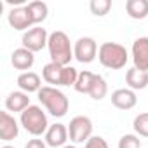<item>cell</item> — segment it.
<instances>
[{"label":"cell","instance_id":"obj_19","mask_svg":"<svg viewBox=\"0 0 148 148\" xmlns=\"http://www.w3.org/2000/svg\"><path fill=\"white\" fill-rule=\"evenodd\" d=\"M26 11L33 21V25H38L42 21H45L47 14H49V7L45 2H40V0H35V2H30L26 5Z\"/></svg>","mask_w":148,"mask_h":148},{"label":"cell","instance_id":"obj_24","mask_svg":"<svg viewBox=\"0 0 148 148\" xmlns=\"http://www.w3.org/2000/svg\"><path fill=\"white\" fill-rule=\"evenodd\" d=\"M119 148H141V139L136 134H124L119 139Z\"/></svg>","mask_w":148,"mask_h":148},{"label":"cell","instance_id":"obj_23","mask_svg":"<svg viewBox=\"0 0 148 148\" xmlns=\"http://www.w3.org/2000/svg\"><path fill=\"white\" fill-rule=\"evenodd\" d=\"M89 9L94 16H106L108 11L112 9V2L110 0H91V4H89Z\"/></svg>","mask_w":148,"mask_h":148},{"label":"cell","instance_id":"obj_8","mask_svg":"<svg viewBox=\"0 0 148 148\" xmlns=\"http://www.w3.org/2000/svg\"><path fill=\"white\" fill-rule=\"evenodd\" d=\"M21 42H23V47H25V49H28V51H32V52H38V51H42V49L47 45V42H49V33H47V30L42 28V26H33L32 30H28V32L23 33Z\"/></svg>","mask_w":148,"mask_h":148},{"label":"cell","instance_id":"obj_5","mask_svg":"<svg viewBox=\"0 0 148 148\" xmlns=\"http://www.w3.org/2000/svg\"><path fill=\"white\" fill-rule=\"evenodd\" d=\"M19 122H21V125L25 127V131L30 132V134L35 136V138L45 134L47 129H49L47 115H45V112H44L40 106H37V105H30V106L21 113Z\"/></svg>","mask_w":148,"mask_h":148},{"label":"cell","instance_id":"obj_28","mask_svg":"<svg viewBox=\"0 0 148 148\" xmlns=\"http://www.w3.org/2000/svg\"><path fill=\"white\" fill-rule=\"evenodd\" d=\"M2 148H14V146H9V145H4Z\"/></svg>","mask_w":148,"mask_h":148},{"label":"cell","instance_id":"obj_6","mask_svg":"<svg viewBox=\"0 0 148 148\" xmlns=\"http://www.w3.org/2000/svg\"><path fill=\"white\" fill-rule=\"evenodd\" d=\"M68 134L73 143H87L92 134V120L86 115L73 117L68 124Z\"/></svg>","mask_w":148,"mask_h":148},{"label":"cell","instance_id":"obj_15","mask_svg":"<svg viewBox=\"0 0 148 148\" xmlns=\"http://www.w3.org/2000/svg\"><path fill=\"white\" fill-rule=\"evenodd\" d=\"M18 86L23 92L30 94V92H38L42 89V80L40 75L35 71H25L18 77Z\"/></svg>","mask_w":148,"mask_h":148},{"label":"cell","instance_id":"obj_18","mask_svg":"<svg viewBox=\"0 0 148 148\" xmlns=\"http://www.w3.org/2000/svg\"><path fill=\"white\" fill-rule=\"evenodd\" d=\"M125 11L132 19H145L148 16V0H127Z\"/></svg>","mask_w":148,"mask_h":148},{"label":"cell","instance_id":"obj_4","mask_svg":"<svg viewBox=\"0 0 148 148\" xmlns=\"http://www.w3.org/2000/svg\"><path fill=\"white\" fill-rule=\"evenodd\" d=\"M98 59L105 68L120 70V68L125 66V63L129 59V54H127V49L124 45H120L117 42H105V44L99 45Z\"/></svg>","mask_w":148,"mask_h":148},{"label":"cell","instance_id":"obj_13","mask_svg":"<svg viewBox=\"0 0 148 148\" xmlns=\"http://www.w3.org/2000/svg\"><path fill=\"white\" fill-rule=\"evenodd\" d=\"M68 127L64 124H52L49 125L47 132H45V143L47 146H52V148H63L66 139H68Z\"/></svg>","mask_w":148,"mask_h":148},{"label":"cell","instance_id":"obj_12","mask_svg":"<svg viewBox=\"0 0 148 148\" xmlns=\"http://www.w3.org/2000/svg\"><path fill=\"white\" fill-rule=\"evenodd\" d=\"M138 103V98H136V92L129 87H124V89H117L112 92V105L119 110H131L134 108Z\"/></svg>","mask_w":148,"mask_h":148},{"label":"cell","instance_id":"obj_11","mask_svg":"<svg viewBox=\"0 0 148 148\" xmlns=\"http://www.w3.org/2000/svg\"><path fill=\"white\" fill-rule=\"evenodd\" d=\"M19 134L18 120L9 112H0V139L2 141H12Z\"/></svg>","mask_w":148,"mask_h":148},{"label":"cell","instance_id":"obj_17","mask_svg":"<svg viewBox=\"0 0 148 148\" xmlns=\"http://www.w3.org/2000/svg\"><path fill=\"white\" fill-rule=\"evenodd\" d=\"M125 84L129 89L132 91H139V89H145L148 86V71H143V70H138V68H129L127 73H125Z\"/></svg>","mask_w":148,"mask_h":148},{"label":"cell","instance_id":"obj_2","mask_svg":"<svg viewBox=\"0 0 148 148\" xmlns=\"http://www.w3.org/2000/svg\"><path fill=\"white\" fill-rule=\"evenodd\" d=\"M37 94H38V101L45 106V110L52 117L66 115V112L70 108V101L63 91H59L58 87H52V86H44Z\"/></svg>","mask_w":148,"mask_h":148},{"label":"cell","instance_id":"obj_21","mask_svg":"<svg viewBox=\"0 0 148 148\" xmlns=\"http://www.w3.org/2000/svg\"><path fill=\"white\" fill-rule=\"evenodd\" d=\"M106 92H108V84H106V80L101 75H98L96 77V82H94V86H92V89L89 92V96L92 99H96V101H101L106 96Z\"/></svg>","mask_w":148,"mask_h":148},{"label":"cell","instance_id":"obj_3","mask_svg":"<svg viewBox=\"0 0 148 148\" xmlns=\"http://www.w3.org/2000/svg\"><path fill=\"white\" fill-rule=\"evenodd\" d=\"M42 79L52 87H58V86L70 87V86H75L79 79V71L73 66H61L51 61L42 68Z\"/></svg>","mask_w":148,"mask_h":148},{"label":"cell","instance_id":"obj_22","mask_svg":"<svg viewBox=\"0 0 148 148\" xmlns=\"http://www.w3.org/2000/svg\"><path fill=\"white\" fill-rule=\"evenodd\" d=\"M132 127L136 131L138 136L141 138H148V113H139L136 115L134 122H132Z\"/></svg>","mask_w":148,"mask_h":148},{"label":"cell","instance_id":"obj_1","mask_svg":"<svg viewBox=\"0 0 148 148\" xmlns=\"http://www.w3.org/2000/svg\"><path fill=\"white\" fill-rule=\"evenodd\" d=\"M47 49H49V56L52 63L61 64V66H70V61L73 58V47L64 32H59V30L52 32L49 35Z\"/></svg>","mask_w":148,"mask_h":148},{"label":"cell","instance_id":"obj_26","mask_svg":"<svg viewBox=\"0 0 148 148\" xmlns=\"http://www.w3.org/2000/svg\"><path fill=\"white\" fill-rule=\"evenodd\" d=\"M25 148H47V143L42 141V139H38V138H33V139H30L26 143Z\"/></svg>","mask_w":148,"mask_h":148},{"label":"cell","instance_id":"obj_14","mask_svg":"<svg viewBox=\"0 0 148 148\" xmlns=\"http://www.w3.org/2000/svg\"><path fill=\"white\" fill-rule=\"evenodd\" d=\"M11 63H12V66H14L16 70H23V73H25V71H28V70L33 66L35 56H33L32 51H28V49H25V47H19V49H16V51L11 54Z\"/></svg>","mask_w":148,"mask_h":148},{"label":"cell","instance_id":"obj_7","mask_svg":"<svg viewBox=\"0 0 148 148\" xmlns=\"http://www.w3.org/2000/svg\"><path fill=\"white\" fill-rule=\"evenodd\" d=\"M98 44L92 37H82L75 42L73 45V58H75L79 63H92L98 56Z\"/></svg>","mask_w":148,"mask_h":148},{"label":"cell","instance_id":"obj_16","mask_svg":"<svg viewBox=\"0 0 148 148\" xmlns=\"http://www.w3.org/2000/svg\"><path fill=\"white\" fill-rule=\"evenodd\" d=\"M28 106H30V98L23 91H14V92H11L5 98V108H7V112H14V113L19 112V113H23Z\"/></svg>","mask_w":148,"mask_h":148},{"label":"cell","instance_id":"obj_27","mask_svg":"<svg viewBox=\"0 0 148 148\" xmlns=\"http://www.w3.org/2000/svg\"><path fill=\"white\" fill-rule=\"evenodd\" d=\"M63 148H77V146H73V145H64Z\"/></svg>","mask_w":148,"mask_h":148},{"label":"cell","instance_id":"obj_10","mask_svg":"<svg viewBox=\"0 0 148 148\" xmlns=\"http://www.w3.org/2000/svg\"><path fill=\"white\" fill-rule=\"evenodd\" d=\"M7 21H9V25L14 28V30H18V32H25V30H32L33 28V21H32V18H30V14H28V11H26V5L25 7H14V9H11V12H9V16H7Z\"/></svg>","mask_w":148,"mask_h":148},{"label":"cell","instance_id":"obj_20","mask_svg":"<svg viewBox=\"0 0 148 148\" xmlns=\"http://www.w3.org/2000/svg\"><path fill=\"white\" fill-rule=\"evenodd\" d=\"M96 77H98V73H92V71H87V70L80 71L79 79H77V82H75L73 87H75V91L80 92V94H89L94 82H96Z\"/></svg>","mask_w":148,"mask_h":148},{"label":"cell","instance_id":"obj_9","mask_svg":"<svg viewBox=\"0 0 148 148\" xmlns=\"http://www.w3.org/2000/svg\"><path fill=\"white\" fill-rule=\"evenodd\" d=\"M132 61H134V68L148 71V37H139L134 40Z\"/></svg>","mask_w":148,"mask_h":148},{"label":"cell","instance_id":"obj_25","mask_svg":"<svg viewBox=\"0 0 148 148\" xmlns=\"http://www.w3.org/2000/svg\"><path fill=\"white\" fill-rule=\"evenodd\" d=\"M84 148H110V146L105 141V138H101V136H91L89 141L84 145Z\"/></svg>","mask_w":148,"mask_h":148}]
</instances>
